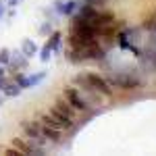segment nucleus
I'll list each match as a JSON object with an SVG mask.
<instances>
[{
	"label": "nucleus",
	"mask_w": 156,
	"mask_h": 156,
	"mask_svg": "<svg viewBox=\"0 0 156 156\" xmlns=\"http://www.w3.org/2000/svg\"><path fill=\"white\" fill-rule=\"evenodd\" d=\"M62 98L71 104L79 115H85V112H90L92 117L94 115H98L100 112V108H94V106H90L87 102L83 100V96H81V92H79V87L77 85H67L65 90H62Z\"/></svg>",
	"instance_id": "f257e3e1"
},
{
	"label": "nucleus",
	"mask_w": 156,
	"mask_h": 156,
	"mask_svg": "<svg viewBox=\"0 0 156 156\" xmlns=\"http://www.w3.org/2000/svg\"><path fill=\"white\" fill-rule=\"evenodd\" d=\"M79 77H81L92 90H96V92H100L102 96H106L108 100H112V96H115V87L108 83V79H104L102 75H98V73H79Z\"/></svg>",
	"instance_id": "f03ea898"
},
{
	"label": "nucleus",
	"mask_w": 156,
	"mask_h": 156,
	"mask_svg": "<svg viewBox=\"0 0 156 156\" xmlns=\"http://www.w3.org/2000/svg\"><path fill=\"white\" fill-rule=\"evenodd\" d=\"M73 83L79 87V92H81V96H83V100L90 104V106H94V108H102L104 104H106V96H102L100 92H96V90H92L90 85L85 83L83 79L79 77V75H75V79H73Z\"/></svg>",
	"instance_id": "7ed1b4c3"
},
{
	"label": "nucleus",
	"mask_w": 156,
	"mask_h": 156,
	"mask_svg": "<svg viewBox=\"0 0 156 156\" xmlns=\"http://www.w3.org/2000/svg\"><path fill=\"white\" fill-rule=\"evenodd\" d=\"M108 83L115 90H137V87H142V81L133 75H127V73H112L108 77Z\"/></svg>",
	"instance_id": "20e7f679"
},
{
	"label": "nucleus",
	"mask_w": 156,
	"mask_h": 156,
	"mask_svg": "<svg viewBox=\"0 0 156 156\" xmlns=\"http://www.w3.org/2000/svg\"><path fill=\"white\" fill-rule=\"evenodd\" d=\"M21 129H23L25 133V137H29V140H34L37 146H42V148H48L50 142L44 137V133H42V129H40V125H37V121H29V119H25L23 123H21Z\"/></svg>",
	"instance_id": "39448f33"
},
{
	"label": "nucleus",
	"mask_w": 156,
	"mask_h": 156,
	"mask_svg": "<svg viewBox=\"0 0 156 156\" xmlns=\"http://www.w3.org/2000/svg\"><path fill=\"white\" fill-rule=\"evenodd\" d=\"M37 119H44L46 123H50V125H54L56 129H60V131H75L79 125L75 123V121L71 119H65V117H60L58 112H54V110H50V112H46V115H40Z\"/></svg>",
	"instance_id": "423d86ee"
},
{
	"label": "nucleus",
	"mask_w": 156,
	"mask_h": 156,
	"mask_svg": "<svg viewBox=\"0 0 156 156\" xmlns=\"http://www.w3.org/2000/svg\"><path fill=\"white\" fill-rule=\"evenodd\" d=\"M12 146L25 156H40L46 152V148H42V146H37L34 140H29V137H15L12 140Z\"/></svg>",
	"instance_id": "0eeeda50"
},
{
	"label": "nucleus",
	"mask_w": 156,
	"mask_h": 156,
	"mask_svg": "<svg viewBox=\"0 0 156 156\" xmlns=\"http://www.w3.org/2000/svg\"><path fill=\"white\" fill-rule=\"evenodd\" d=\"M50 110H54V112H58L60 117H65V119H71V121H79V112L75 110V108L65 100V98L60 96V98H56L54 102H52V106H50Z\"/></svg>",
	"instance_id": "6e6552de"
},
{
	"label": "nucleus",
	"mask_w": 156,
	"mask_h": 156,
	"mask_svg": "<svg viewBox=\"0 0 156 156\" xmlns=\"http://www.w3.org/2000/svg\"><path fill=\"white\" fill-rule=\"evenodd\" d=\"M37 125H40V129H42V133H44V137L48 140L52 146H58L62 144V131L60 129H56L54 125H50V123H46L44 119H36Z\"/></svg>",
	"instance_id": "1a4fd4ad"
},
{
	"label": "nucleus",
	"mask_w": 156,
	"mask_h": 156,
	"mask_svg": "<svg viewBox=\"0 0 156 156\" xmlns=\"http://www.w3.org/2000/svg\"><path fill=\"white\" fill-rule=\"evenodd\" d=\"M44 77H46V73H44V71L34 73V75H29V77H25V75H21V73H17V75H15V83L19 85L21 90H25V87H31V85L40 83Z\"/></svg>",
	"instance_id": "9d476101"
},
{
	"label": "nucleus",
	"mask_w": 156,
	"mask_h": 156,
	"mask_svg": "<svg viewBox=\"0 0 156 156\" xmlns=\"http://www.w3.org/2000/svg\"><path fill=\"white\" fill-rule=\"evenodd\" d=\"M54 6H56V11H58L60 15L71 17L73 12H75V9H77V2H75V0H67V2L58 0V2H54Z\"/></svg>",
	"instance_id": "9b49d317"
},
{
	"label": "nucleus",
	"mask_w": 156,
	"mask_h": 156,
	"mask_svg": "<svg viewBox=\"0 0 156 156\" xmlns=\"http://www.w3.org/2000/svg\"><path fill=\"white\" fill-rule=\"evenodd\" d=\"M0 90L4 92V96H9V98H15L21 94V87L15 81H4V79H0Z\"/></svg>",
	"instance_id": "f8f14e48"
},
{
	"label": "nucleus",
	"mask_w": 156,
	"mask_h": 156,
	"mask_svg": "<svg viewBox=\"0 0 156 156\" xmlns=\"http://www.w3.org/2000/svg\"><path fill=\"white\" fill-rule=\"evenodd\" d=\"M21 54H23L25 58H31V56H36L37 54V46L34 44V40H23V44H21Z\"/></svg>",
	"instance_id": "ddd939ff"
},
{
	"label": "nucleus",
	"mask_w": 156,
	"mask_h": 156,
	"mask_svg": "<svg viewBox=\"0 0 156 156\" xmlns=\"http://www.w3.org/2000/svg\"><path fill=\"white\" fill-rule=\"evenodd\" d=\"M115 37H117V44H119L121 48H127V50H131V37H129V34L127 31H121V34H115Z\"/></svg>",
	"instance_id": "4468645a"
},
{
	"label": "nucleus",
	"mask_w": 156,
	"mask_h": 156,
	"mask_svg": "<svg viewBox=\"0 0 156 156\" xmlns=\"http://www.w3.org/2000/svg\"><path fill=\"white\" fill-rule=\"evenodd\" d=\"M46 46H48L50 50H56L60 46V34L58 31H54V34H52V36L48 37V42H46Z\"/></svg>",
	"instance_id": "2eb2a0df"
},
{
	"label": "nucleus",
	"mask_w": 156,
	"mask_h": 156,
	"mask_svg": "<svg viewBox=\"0 0 156 156\" xmlns=\"http://www.w3.org/2000/svg\"><path fill=\"white\" fill-rule=\"evenodd\" d=\"M50 56H52V50L44 44V46H42V50H40V60H42V62H48Z\"/></svg>",
	"instance_id": "dca6fc26"
},
{
	"label": "nucleus",
	"mask_w": 156,
	"mask_h": 156,
	"mask_svg": "<svg viewBox=\"0 0 156 156\" xmlns=\"http://www.w3.org/2000/svg\"><path fill=\"white\" fill-rule=\"evenodd\" d=\"M11 62V52L6 48H2L0 50V65H9Z\"/></svg>",
	"instance_id": "f3484780"
},
{
	"label": "nucleus",
	"mask_w": 156,
	"mask_h": 156,
	"mask_svg": "<svg viewBox=\"0 0 156 156\" xmlns=\"http://www.w3.org/2000/svg\"><path fill=\"white\" fill-rule=\"evenodd\" d=\"M4 154H6V156H19L21 152H19V150L12 146V148H6V150H4Z\"/></svg>",
	"instance_id": "a211bd4d"
},
{
	"label": "nucleus",
	"mask_w": 156,
	"mask_h": 156,
	"mask_svg": "<svg viewBox=\"0 0 156 156\" xmlns=\"http://www.w3.org/2000/svg\"><path fill=\"white\" fill-rule=\"evenodd\" d=\"M2 15H4V0H0V21H2Z\"/></svg>",
	"instance_id": "6ab92c4d"
},
{
	"label": "nucleus",
	"mask_w": 156,
	"mask_h": 156,
	"mask_svg": "<svg viewBox=\"0 0 156 156\" xmlns=\"http://www.w3.org/2000/svg\"><path fill=\"white\" fill-rule=\"evenodd\" d=\"M6 2H9V4H11V6H17V4H19V2H21V0H6Z\"/></svg>",
	"instance_id": "aec40b11"
},
{
	"label": "nucleus",
	"mask_w": 156,
	"mask_h": 156,
	"mask_svg": "<svg viewBox=\"0 0 156 156\" xmlns=\"http://www.w3.org/2000/svg\"><path fill=\"white\" fill-rule=\"evenodd\" d=\"M0 79H4V69H0Z\"/></svg>",
	"instance_id": "412c9836"
},
{
	"label": "nucleus",
	"mask_w": 156,
	"mask_h": 156,
	"mask_svg": "<svg viewBox=\"0 0 156 156\" xmlns=\"http://www.w3.org/2000/svg\"><path fill=\"white\" fill-rule=\"evenodd\" d=\"M4 2H6V0H4Z\"/></svg>",
	"instance_id": "4be33fe9"
}]
</instances>
